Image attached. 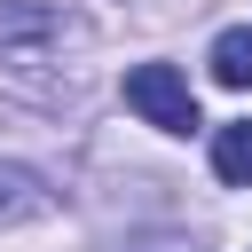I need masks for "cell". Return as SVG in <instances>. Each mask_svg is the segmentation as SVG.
<instances>
[{
  "instance_id": "obj_1",
  "label": "cell",
  "mask_w": 252,
  "mask_h": 252,
  "mask_svg": "<svg viewBox=\"0 0 252 252\" xmlns=\"http://www.w3.org/2000/svg\"><path fill=\"white\" fill-rule=\"evenodd\" d=\"M87 39V24L55 0H0V63H39L55 47Z\"/></svg>"
},
{
  "instance_id": "obj_2",
  "label": "cell",
  "mask_w": 252,
  "mask_h": 252,
  "mask_svg": "<svg viewBox=\"0 0 252 252\" xmlns=\"http://www.w3.org/2000/svg\"><path fill=\"white\" fill-rule=\"evenodd\" d=\"M126 102H134L150 126H165V134H189V126H197V94H189V79H181L173 63H134V71H126Z\"/></svg>"
},
{
  "instance_id": "obj_3",
  "label": "cell",
  "mask_w": 252,
  "mask_h": 252,
  "mask_svg": "<svg viewBox=\"0 0 252 252\" xmlns=\"http://www.w3.org/2000/svg\"><path fill=\"white\" fill-rule=\"evenodd\" d=\"M213 173H220L228 189H252V118H228V126L213 134Z\"/></svg>"
},
{
  "instance_id": "obj_4",
  "label": "cell",
  "mask_w": 252,
  "mask_h": 252,
  "mask_svg": "<svg viewBox=\"0 0 252 252\" xmlns=\"http://www.w3.org/2000/svg\"><path fill=\"white\" fill-rule=\"evenodd\" d=\"M55 197L39 189V173H24V165H0V228L8 220H39Z\"/></svg>"
},
{
  "instance_id": "obj_5",
  "label": "cell",
  "mask_w": 252,
  "mask_h": 252,
  "mask_svg": "<svg viewBox=\"0 0 252 252\" xmlns=\"http://www.w3.org/2000/svg\"><path fill=\"white\" fill-rule=\"evenodd\" d=\"M205 63H213V79H220V87H252V24H228V32L213 39V55H205Z\"/></svg>"
}]
</instances>
